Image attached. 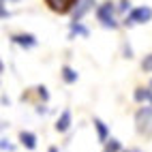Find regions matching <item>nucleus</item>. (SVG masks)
<instances>
[{
  "label": "nucleus",
  "instance_id": "obj_1",
  "mask_svg": "<svg viewBox=\"0 0 152 152\" xmlns=\"http://www.w3.org/2000/svg\"><path fill=\"white\" fill-rule=\"evenodd\" d=\"M116 4L114 2H103V4H99L96 7V19H99V24L107 28V30H114L118 28V19H116Z\"/></svg>",
  "mask_w": 152,
  "mask_h": 152
},
{
  "label": "nucleus",
  "instance_id": "obj_2",
  "mask_svg": "<svg viewBox=\"0 0 152 152\" xmlns=\"http://www.w3.org/2000/svg\"><path fill=\"white\" fill-rule=\"evenodd\" d=\"M152 19V9L150 7H137V9H131V11L124 15L122 24L126 28H133L137 24H148Z\"/></svg>",
  "mask_w": 152,
  "mask_h": 152
},
{
  "label": "nucleus",
  "instance_id": "obj_3",
  "mask_svg": "<svg viewBox=\"0 0 152 152\" xmlns=\"http://www.w3.org/2000/svg\"><path fill=\"white\" fill-rule=\"evenodd\" d=\"M135 124H137V131L141 135H152V103L137 109L135 114Z\"/></svg>",
  "mask_w": 152,
  "mask_h": 152
},
{
  "label": "nucleus",
  "instance_id": "obj_4",
  "mask_svg": "<svg viewBox=\"0 0 152 152\" xmlns=\"http://www.w3.org/2000/svg\"><path fill=\"white\" fill-rule=\"evenodd\" d=\"M94 4H96V0H77V7L73 9V15H71L73 22H82L84 15L94 9Z\"/></svg>",
  "mask_w": 152,
  "mask_h": 152
},
{
  "label": "nucleus",
  "instance_id": "obj_5",
  "mask_svg": "<svg viewBox=\"0 0 152 152\" xmlns=\"http://www.w3.org/2000/svg\"><path fill=\"white\" fill-rule=\"evenodd\" d=\"M11 41L15 43V45H19V47H24V49H32V47H37V37L34 34H30V32H22V34H13L11 37Z\"/></svg>",
  "mask_w": 152,
  "mask_h": 152
},
{
  "label": "nucleus",
  "instance_id": "obj_6",
  "mask_svg": "<svg viewBox=\"0 0 152 152\" xmlns=\"http://www.w3.org/2000/svg\"><path fill=\"white\" fill-rule=\"evenodd\" d=\"M71 109H64L62 114H60V118H58V122H56V131L58 133H66V131L71 129Z\"/></svg>",
  "mask_w": 152,
  "mask_h": 152
},
{
  "label": "nucleus",
  "instance_id": "obj_7",
  "mask_svg": "<svg viewBox=\"0 0 152 152\" xmlns=\"http://www.w3.org/2000/svg\"><path fill=\"white\" fill-rule=\"evenodd\" d=\"M69 30H71L69 39H75V34H79V37H88V34H90V30H88L82 22H71V24H69Z\"/></svg>",
  "mask_w": 152,
  "mask_h": 152
},
{
  "label": "nucleus",
  "instance_id": "obj_8",
  "mask_svg": "<svg viewBox=\"0 0 152 152\" xmlns=\"http://www.w3.org/2000/svg\"><path fill=\"white\" fill-rule=\"evenodd\" d=\"M19 141H22L24 148H28V150L37 148V135L30 133V131H22V133H19Z\"/></svg>",
  "mask_w": 152,
  "mask_h": 152
},
{
  "label": "nucleus",
  "instance_id": "obj_9",
  "mask_svg": "<svg viewBox=\"0 0 152 152\" xmlns=\"http://www.w3.org/2000/svg\"><path fill=\"white\" fill-rule=\"evenodd\" d=\"M94 129H96V133H99V141H101V144H105V141H107V135H109L105 122H103V120H99V118H94Z\"/></svg>",
  "mask_w": 152,
  "mask_h": 152
},
{
  "label": "nucleus",
  "instance_id": "obj_10",
  "mask_svg": "<svg viewBox=\"0 0 152 152\" xmlns=\"http://www.w3.org/2000/svg\"><path fill=\"white\" fill-rule=\"evenodd\" d=\"M135 101H139V103H152V90L150 88H137L135 90Z\"/></svg>",
  "mask_w": 152,
  "mask_h": 152
},
{
  "label": "nucleus",
  "instance_id": "obj_11",
  "mask_svg": "<svg viewBox=\"0 0 152 152\" xmlns=\"http://www.w3.org/2000/svg\"><path fill=\"white\" fill-rule=\"evenodd\" d=\"M77 77H79V75H77L71 66H62V79H64V84H75Z\"/></svg>",
  "mask_w": 152,
  "mask_h": 152
},
{
  "label": "nucleus",
  "instance_id": "obj_12",
  "mask_svg": "<svg viewBox=\"0 0 152 152\" xmlns=\"http://www.w3.org/2000/svg\"><path fill=\"white\" fill-rule=\"evenodd\" d=\"M120 150H122V144H120L116 137H111V139H107V141H105L103 152H120Z\"/></svg>",
  "mask_w": 152,
  "mask_h": 152
},
{
  "label": "nucleus",
  "instance_id": "obj_13",
  "mask_svg": "<svg viewBox=\"0 0 152 152\" xmlns=\"http://www.w3.org/2000/svg\"><path fill=\"white\" fill-rule=\"evenodd\" d=\"M141 69H144L146 73H152V54H148L144 60H141Z\"/></svg>",
  "mask_w": 152,
  "mask_h": 152
},
{
  "label": "nucleus",
  "instance_id": "obj_14",
  "mask_svg": "<svg viewBox=\"0 0 152 152\" xmlns=\"http://www.w3.org/2000/svg\"><path fill=\"white\" fill-rule=\"evenodd\" d=\"M37 90H39V96H41L43 101H49V92H47V88H45V86H39Z\"/></svg>",
  "mask_w": 152,
  "mask_h": 152
},
{
  "label": "nucleus",
  "instance_id": "obj_15",
  "mask_svg": "<svg viewBox=\"0 0 152 152\" xmlns=\"http://www.w3.org/2000/svg\"><path fill=\"white\" fill-rule=\"evenodd\" d=\"M129 9H131V2H129V0H120L118 11H120V13H124V11H129Z\"/></svg>",
  "mask_w": 152,
  "mask_h": 152
},
{
  "label": "nucleus",
  "instance_id": "obj_16",
  "mask_svg": "<svg viewBox=\"0 0 152 152\" xmlns=\"http://www.w3.org/2000/svg\"><path fill=\"white\" fill-rule=\"evenodd\" d=\"M0 146H2V150H9V152H13V146L9 144V139H4V137H2V144H0Z\"/></svg>",
  "mask_w": 152,
  "mask_h": 152
},
{
  "label": "nucleus",
  "instance_id": "obj_17",
  "mask_svg": "<svg viewBox=\"0 0 152 152\" xmlns=\"http://www.w3.org/2000/svg\"><path fill=\"white\" fill-rule=\"evenodd\" d=\"M124 58H133V49H131L126 43H124Z\"/></svg>",
  "mask_w": 152,
  "mask_h": 152
},
{
  "label": "nucleus",
  "instance_id": "obj_18",
  "mask_svg": "<svg viewBox=\"0 0 152 152\" xmlns=\"http://www.w3.org/2000/svg\"><path fill=\"white\" fill-rule=\"evenodd\" d=\"M37 114H39V116H45V114H47V107H45V105H39V107H37Z\"/></svg>",
  "mask_w": 152,
  "mask_h": 152
},
{
  "label": "nucleus",
  "instance_id": "obj_19",
  "mask_svg": "<svg viewBox=\"0 0 152 152\" xmlns=\"http://www.w3.org/2000/svg\"><path fill=\"white\" fill-rule=\"evenodd\" d=\"M124 152H141L139 148H129V150H124Z\"/></svg>",
  "mask_w": 152,
  "mask_h": 152
},
{
  "label": "nucleus",
  "instance_id": "obj_20",
  "mask_svg": "<svg viewBox=\"0 0 152 152\" xmlns=\"http://www.w3.org/2000/svg\"><path fill=\"white\" fill-rule=\"evenodd\" d=\"M7 2H19V0H2V4H7Z\"/></svg>",
  "mask_w": 152,
  "mask_h": 152
},
{
  "label": "nucleus",
  "instance_id": "obj_21",
  "mask_svg": "<svg viewBox=\"0 0 152 152\" xmlns=\"http://www.w3.org/2000/svg\"><path fill=\"white\" fill-rule=\"evenodd\" d=\"M49 152H58V148H49Z\"/></svg>",
  "mask_w": 152,
  "mask_h": 152
},
{
  "label": "nucleus",
  "instance_id": "obj_22",
  "mask_svg": "<svg viewBox=\"0 0 152 152\" xmlns=\"http://www.w3.org/2000/svg\"><path fill=\"white\" fill-rule=\"evenodd\" d=\"M150 86H152V82H150Z\"/></svg>",
  "mask_w": 152,
  "mask_h": 152
}]
</instances>
